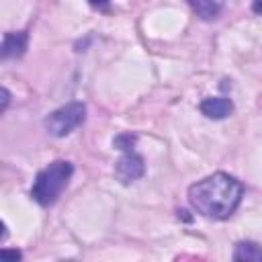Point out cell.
I'll use <instances>...</instances> for the list:
<instances>
[{"instance_id":"cell-1","label":"cell","mask_w":262,"mask_h":262,"mask_svg":"<svg viewBox=\"0 0 262 262\" xmlns=\"http://www.w3.org/2000/svg\"><path fill=\"white\" fill-rule=\"evenodd\" d=\"M244 186L225 172H215L188 188V203L207 219H227L239 205Z\"/></svg>"},{"instance_id":"cell-2","label":"cell","mask_w":262,"mask_h":262,"mask_svg":"<svg viewBox=\"0 0 262 262\" xmlns=\"http://www.w3.org/2000/svg\"><path fill=\"white\" fill-rule=\"evenodd\" d=\"M74 166L66 160H55L51 162L47 168H43L31 188V199L37 201L41 207H49L53 205L59 194L63 192V188L68 186L70 178H72Z\"/></svg>"},{"instance_id":"cell-3","label":"cell","mask_w":262,"mask_h":262,"mask_svg":"<svg viewBox=\"0 0 262 262\" xmlns=\"http://www.w3.org/2000/svg\"><path fill=\"white\" fill-rule=\"evenodd\" d=\"M86 119V106L82 102H68L59 108H55L45 119V129L53 137H66L74 129H78Z\"/></svg>"},{"instance_id":"cell-4","label":"cell","mask_w":262,"mask_h":262,"mask_svg":"<svg viewBox=\"0 0 262 262\" xmlns=\"http://www.w3.org/2000/svg\"><path fill=\"white\" fill-rule=\"evenodd\" d=\"M145 172V166H143V158L137 156L133 149L125 151L123 158L117 162L115 166V176L123 182V184H129V182H135L137 178H141Z\"/></svg>"},{"instance_id":"cell-5","label":"cell","mask_w":262,"mask_h":262,"mask_svg":"<svg viewBox=\"0 0 262 262\" xmlns=\"http://www.w3.org/2000/svg\"><path fill=\"white\" fill-rule=\"evenodd\" d=\"M199 108L207 119L219 121V119H225L233 113V102L225 96H211V98H205Z\"/></svg>"},{"instance_id":"cell-6","label":"cell","mask_w":262,"mask_h":262,"mask_svg":"<svg viewBox=\"0 0 262 262\" xmlns=\"http://www.w3.org/2000/svg\"><path fill=\"white\" fill-rule=\"evenodd\" d=\"M27 33L20 31V33H6L4 39H2V57L4 59H10V57H18L25 53L27 49Z\"/></svg>"},{"instance_id":"cell-7","label":"cell","mask_w":262,"mask_h":262,"mask_svg":"<svg viewBox=\"0 0 262 262\" xmlns=\"http://www.w3.org/2000/svg\"><path fill=\"white\" fill-rule=\"evenodd\" d=\"M233 260L262 262V246H258L256 242H237L235 250H233Z\"/></svg>"},{"instance_id":"cell-8","label":"cell","mask_w":262,"mask_h":262,"mask_svg":"<svg viewBox=\"0 0 262 262\" xmlns=\"http://www.w3.org/2000/svg\"><path fill=\"white\" fill-rule=\"evenodd\" d=\"M190 8L201 16L203 20H213L221 12V2L219 0H188Z\"/></svg>"},{"instance_id":"cell-9","label":"cell","mask_w":262,"mask_h":262,"mask_svg":"<svg viewBox=\"0 0 262 262\" xmlns=\"http://www.w3.org/2000/svg\"><path fill=\"white\" fill-rule=\"evenodd\" d=\"M119 149H123V151H129V149H133V143H135V137L131 135V133H125V135H119L115 141H113Z\"/></svg>"},{"instance_id":"cell-10","label":"cell","mask_w":262,"mask_h":262,"mask_svg":"<svg viewBox=\"0 0 262 262\" xmlns=\"http://www.w3.org/2000/svg\"><path fill=\"white\" fill-rule=\"evenodd\" d=\"M0 258L2 260H18L20 252H16V250H0Z\"/></svg>"},{"instance_id":"cell-11","label":"cell","mask_w":262,"mask_h":262,"mask_svg":"<svg viewBox=\"0 0 262 262\" xmlns=\"http://www.w3.org/2000/svg\"><path fill=\"white\" fill-rule=\"evenodd\" d=\"M88 2H90V4L94 6V8H106L111 0H88Z\"/></svg>"},{"instance_id":"cell-12","label":"cell","mask_w":262,"mask_h":262,"mask_svg":"<svg viewBox=\"0 0 262 262\" xmlns=\"http://www.w3.org/2000/svg\"><path fill=\"white\" fill-rule=\"evenodd\" d=\"M8 100H10V94H8V90H6V88H2V111H6Z\"/></svg>"},{"instance_id":"cell-13","label":"cell","mask_w":262,"mask_h":262,"mask_svg":"<svg viewBox=\"0 0 262 262\" xmlns=\"http://www.w3.org/2000/svg\"><path fill=\"white\" fill-rule=\"evenodd\" d=\"M252 10H254L256 14H262V0H254V2H252Z\"/></svg>"}]
</instances>
